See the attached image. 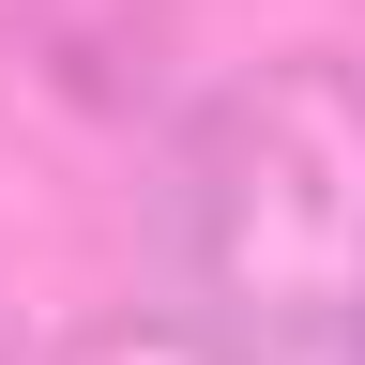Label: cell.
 <instances>
[{
  "label": "cell",
  "instance_id": "obj_1",
  "mask_svg": "<svg viewBox=\"0 0 365 365\" xmlns=\"http://www.w3.org/2000/svg\"><path fill=\"white\" fill-rule=\"evenodd\" d=\"M198 274L274 365H365V91L350 76H244L198 122Z\"/></svg>",
  "mask_w": 365,
  "mask_h": 365
},
{
  "label": "cell",
  "instance_id": "obj_2",
  "mask_svg": "<svg viewBox=\"0 0 365 365\" xmlns=\"http://www.w3.org/2000/svg\"><path fill=\"white\" fill-rule=\"evenodd\" d=\"M16 16H31V31H122L137 0H16Z\"/></svg>",
  "mask_w": 365,
  "mask_h": 365
},
{
  "label": "cell",
  "instance_id": "obj_3",
  "mask_svg": "<svg viewBox=\"0 0 365 365\" xmlns=\"http://www.w3.org/2000/svg\"><path fill=\"white\" fill-rule=\"evenodd\" d=\"M76 365H213V350H168V335H91Z\"/></svg>",
  "mask_w": 365,
  "mask_h": 365
}]
</instances>
